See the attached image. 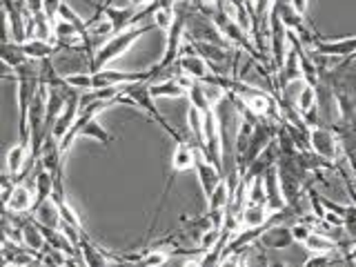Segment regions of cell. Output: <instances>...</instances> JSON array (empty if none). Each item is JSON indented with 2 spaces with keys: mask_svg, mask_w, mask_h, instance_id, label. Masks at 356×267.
Listing matches in <instances>:
<instances>
[{
  "mask_svg": "<svg viewBox=\"0 0 356 267\" xmlns=\"http://www.w3.org/2000/svg\"><path fill=\"white\" fill-rule=\"evenodd\" d=\"M354 265H356V263H354Z\"/></svg>",
  "mask_w": 356,
  "mask_h": 267,
  "instance_id": "40",
  "label": "cell"
},
{
  "mask_svg": "<svg viewBox=\"0 0 356 267\" xmlns=\"http://www.w3.org/2000/svg\"><path fill=\"white\" fill-rule=\"evenodd\" d=\"M25 63H29L27 54L22 51V44L14 42V40H5L3 42V76H11L14 70L22 67Z\"/></svg>",
  "mask_w": 356,
  "mask_h": 267,
  "instance_id": "18",
  "label": "cell"
},
{
  "mask_svg": "<svg viewBox=\"0 0 356 267\" xmlns=\"http://www.w3.org/2000/svg\"><path fill=\"white\" fill-rule=\"evenodd\" d=\"M152 18H154V25H156V27L167 31V29H170V27L174 25L176 14H174V11H167V9H159Z\"/></svg>",
  "mask_w": 356,
  "mask_h": 267,
  "instance_id": "29",
  "label": "cell"
},
{
  "mask_svg": "<svg viewBox=\"0 0 356 267\" xmlns=\"http://www.w3.org/2000/svg\"><path fill=\"white\" fill-rule=\"evenodd\" d=\"M289 227H292L294 243H300V245H303V243L312 236V232H314V229H312V225H307L305 220H296V222H292Z\"/></svg>",
  "mask_w": 356,
  "mask_h": 267,
  "instance_id": "28",
  "label": "cell"
},
{
  "mask_svg": "<svg viewBox=\"0 0 356 267\" xmlns=\"http://www.w3.org/2000/svg\"><path fill=\"white\" fill-rule=\"evenodd\" d=\"M272 211L267 205L261 203H245L241 211V225L243 227H265L270 222Z\"/></svg>",
  "mask_w": 356,
  "mask_h": 267,
  "instance_id": "19",
  "label": "cell"
},
{
  "mask_svg": "<svg viewBox=\"0 0 356 267\" xmlns=\"http://www.w3.org/2000/svg\"><path fill=\"white\" fill-rule=\"evenodd\" d=\"M176 65H178V70H181V74L189 76L196 83H205L211 76L207 60L200 58V56L192 49V44H185V51L181 54V58L176 60Z\"/></svg>",
  "mask_w": 356,
  "mask_h": 267,
  "instance_id": "10",
  "label": "cell"
},
{
  "mask_svg": "<svg viewBox=\"0 0 356 267\" xmlns=\"http://www.w3.org/2000/svg\"><path fill=\"white\" fill-rule=\"evenodd\" d=\"M65 0H42V5H44V16H47L51 20V25L56 20H58V11L63 7Z\"/></svg>",
  "mask_w": 356,
  "mask_h": 267,
  "instance_id": "30",
  "label": "cell"
},
{
  "mask_svg": "<svg viewBox=\"0 0 356 267\" xmlns=\"http://www.w3.org/2000/svg\"><path fill=\"white\" fill-rule=\"evenodd\" d=\"M22 51L27 54L29 60H47V58H54L56 51H60V47L54 40L29 38L22 42Z\"/></svg>",
  "mask_w": 356,
  "mask_h": 267,
  "instance_id": "17",
  "label": "cell"
},
{
  "mask_svg": "<svg viewBox=\"0 0 356 267\" xmlns=\"http://www.w3.org/2000/svg\"><path fill=\"white\" fill-rule=\"evenodd\" d=\"M58 20H67V22H72V25H76V27H81V29H89L87 27V20H83L81 16L76 14V11L67 5V3H63V7H60V11H58Z\"/></svg>",
  "mask_w": 356,
  "mask_h": 267,
  "instance_id": "27",
  "label": "cell"
},
{
  "mask_svg": "<svg viewBox=\"0 0 356 267\" xmlns=\"http://www.w3.org/2000/svg\"><path fill=\"white\" fill-rule=\"evenodd\" d=\"M33 203H36V187L22 181L14 187V192L5 200V209L11 211V214H27V211L33 209Z\"/></svg>",
  "mask_w": 356,
  "mask_h": 267,
  "instance_id": "12",
  "label": "cell"
},
{
  "mask_svg": "<svg viewBox=\"0 0 356 267\" xmlns=\"http://www.w3.org/2000/svg\"><path fill=\"white\" fill-rule=\"evenodd\" d=\"M263 181H265V192H267V207L274 214V211H281L287 207L285 196H283V187H281V174H278V167L272 165L263 172Z\"/></svg>",
  "mask_w": 356,
  "mask_h": 267,
  "instance_id": "13",
  "label": "cell"
},
{
  "mask_svg": "<svg viewBox=\"0 0 356 267\" xmlns=\"http://www.w3.org/2000/svg\"><path fill=\"white\" fill-rule=\"evenodd\" d=\"M29 214L33 216V220L38 222L40 227H47V229H60V211L58 205L54 203V198H49L47 203H42L38 207H33Z\"/></svg>",
  "mask_w": 356,
  "mask_h": 267,
  "instance_id": "15",
  "label": "cell"
},
{
  "mask_svg": "<svg viewBox=\"0 0 356 267\" xmlns=\"http://www.w3.org/2000/svg\"><path fill=\"white\" fill-rule=\"evenodd\" d=\"M154 29H156L154 22H145V25H140V27H129L125 31L116 33V36H111L107 42L100 44L98 51L94 54L92 63H89V74L107 70L109 63H114L116 58H120V56L125 54V51H129L134 44H136L145 36V33H149Z\"/></svg>",
  "mask_w": 356,
  "mask_h": 267,
  "instance_id": "1",
  "label": "cell"
},
{
  "mask_svg": "<svg viewBox=\"0 0 356 267\" xmlns=\"http://www.w3.org/2000/svg\"><path fill=\"white\" fill-rule=\"evenodd\" d=\"M343 267H356V265H354V263H350V261H345V263H343Z\"/></svg>",
  "mask_w": 356,
  "mask_h": 267,
  "instance_id": "37",
  "label": "cell"
},
{
  "mask_svg": "<svg viewBox=\"0 0 356 267\" xmlns=\"http://www.w3.org/2000/svg\"><path fill=\"white\" fill-rule=\"evenodd\" d=\"M309 51H314L318 56H327V58L334 60H343L350 58V56L356 54V36H348V38H318L314 47H309Z\"/></svg>",
  "mask_w": 356,
  "mask_h": 267,
  "instance_id": "8",
  "label": "cell"
},
{
  "mask_svg": "<svg viewBox=\"0 0 356 267\" xmlns=\"http://www.w3.org/2000/svg\"><path fill=\"white\" fill-rule=\"evenodd\" d=\"M194 170H196V178H198V185L203 189V196L205 200L214 194V189L218 187V183L222 181V172L218 170L216 165H211L205 156H198L196 152V163H194Z\"/></svg>",
  "mask_w": 356,
  "mask_h": 267,
  "instance_id": "11",
  "label": "cell"
},
{
  "mask_svg": "<svg viewBox=\"0 0 356 267\" xmlns=\"http://www.w3.org/2000/svg\"><path fill=\"white\" fill-rule=\"evenodd\" d=\"M267 267H287L283 261H270V263H267Z\"/></svg>",
  "mask_w": 356,
  "mask_h": 267,
  "instance_id": "36",
  "label": "cell"
},
{
  "mask_svg": "<svg viewBox=\"0 0 356 267\" xmlns=\"http://www.w3.org/2000/svg\"><path fill=\"white\" fill-rule=\"evenodd\" d=\"M65 81H67V85L70 87H74V89H78V92H92L94 89V81H92V74H83V72H78V74H67L65 76Z\"/></svg>",
  "mask_w": 356,
  "mask_h": 267,
  "instance_id": "26",
  "label": "cell"
},
{
  "mask_svg": "<svg viewBox=\"0 0 356 267\" xmlns=\"http://www.w3.org/2000/svg\"><path fill=\"white\" fill-rule=\"evenodd\" d=\"M187 36H189V40L220 44V47H234V44L222 36V31L216 27V22L207 18L205 14H200V11H196L194 7L187 16Z\"/></svg>",
  "mask_w": 356,
  "mask_h": 267,
  "instance_id": "3",
  "label": "cell"
},
{
  "mask_svg": "<svg viewBox=\"0 0 356 267\" xmlns=\"http://www.w3.org/2000/svg\"><path fill=\"white\" fill-rule=\"evenodd\" d=\"M289 5L294 7V11H298L300 16L307 18V9H309V0H287Z\"/></svg>",
  "mask_w": 356,
  "mask_h": 267,
  "instance_id": "31",
  "label": "cell"
},
{
  "mask_svg": "<svg viewBox=\"0 0 356 267\" xmlns=\"http://www.w3.org/2000/svg\"><path fill=\"white\" fill-rule=\"evenodd\" d=\"M309 149L334 165H339V136L332 127L316 125L309 129Z\"/></svg>",
  "mask_w": 356,
  "mask_h": 267,
  "instance_id": "6",
  "label": "cell"
},
{
  "mask_svg": "<svg viewBox=\"0 0 356 267\" xmlns=\"http://www.w3.org/2000/svg\"><path fill=\"white\" fill-rule=\"evenodd\" d=\"M194 163H196V149L187 143V138L181 140V143H174V152H172V176L167 178V187H165V192H163V200H167V196H170L176 174H181V172L189 170V167H194Z\"/></svg>",
  "mask_w": 356,
  "mask_h": 267,
  "instance_id": "9",
  "label": "cell"
},
{
  "mask_svg": "<svg viewBox=\"0 0 356 267\" xmlns=\"http://www.w3.org/2000/svg\"><path fill=\"white\" fill-rule=\"evenodd\" d=\"M292 243H294L292 227L283 225V222L281 225H267L259 238V245L265 250H287Z\"/></svg>",
  "mask_w": 356,
  "mask_h": 267,
  "instance_id": "14",
  "label": "cell"
},
{
  "mask_svg": "<svg viewBox=\"0 0 356 267\" xmlns=\"http://www.w3.org/2000/svg\"><path fill=\"white\" fill-rule=\"evenodd\" d=\"M343 254H345V261L356 263V241H352V245H348V250H345Z\"/></svg>",
  "mask_w": 356,
  "mask_h": 267,
  "instance_id": "32",
  "label": "cell"
},
{
  "mask_svg": "<svg viewBox=\"0 0 356 267\" xmlns=\"http://www.w3.org/2000/svg\"><path fill=\"white\" fill-rule=\"evenodd\" d=\"M5 9V22H7V36L22 44L29 40V18L31 14L25 7V0H3Z\"/></svg>",
  "mask_w": 356,
  "mask_h": 267,
  "instance_id": "4",
  "label": "cell"
},
{
  "mask_svg": "<svg viewBox=\"0 0 356 267\" xmlns=\"http://www.w3.org/2000/svg\"><path fill=\"white\" fill-rule=\"evenodd\" d=\"M303 248L309 252V254H327V252H345V248L330 238L327 234L323 232H312V236L303 243Z\"/></svg>",
  "mask_w": 356,
  "mask_h": 267,
  "instance_id": "21",
  "label": "cell"
},
{
  "mask_svg": "<svg viewBox=\"0 0 356 267\" xmlns=\"http://www.w3.org/2000/svg\"><path fill=\"white\" fill-rule=\"evenodd\" d=\"M236 267H250L248 259H245V252H243V254H238V261H236Z\"/></svg>",
  "mask_w": 356,
  "mask_h": 267,
  "instance_id": "35",
  "label": "cell"
},
{
  "mask_svg": "<svg viewBox=\"0 0 356 267\" xmlns=\"http://www.w3.org/2000/svg\"><path fill=\"white\" fill-rule=\"evenodd\" d=\"M341 263H345L343 252H327V254H309L303 267H332Z\"/></svg>",
  "mask_w": 356,
  "mask_h": 267,
  "instance_id": "24",
  "label": "cell"
},
{
  "mask_svg": "<svg viewBox=\"0 0 356 267\" xmlns=\"http://www.w3.org/2000/svg\"><path fill=\"white\" fill-rule=\"evenodd\" d=\"M270 49H272V63H274V72L281 70L287 54H289V29L283 25L281 16L276 14V9L272 7V14H270Z\"/></svg>",
  "mask_w": 356,
  "mask_h": 267,
  "instance_id": "5",
  "label": "cell"
},
{
  "mask_svg": "<svg viewBox=\"0 0 356 267\" xmlns=\"http://www.w3.org/2000/svg\"><path fill=\"white\" fill-rule=\"evenodd\" d=\"M96 9H98L96 16H103V18H107L111 22V27H114V36H116V33H120V31L129 29L134 22L140 18V9L131 7V5H127V7H114V5L100 3Z\"/></svg>",
  "mask_w": 356,
  "mask_h": 267,
  "instance_id": "7",
  "label": "cell"
},
{
  "mask_svg": "<svg viewBox=\"0 0 356 267\" xmlns=\"http://www.w3.org/2000/svg\"><path fill=\"white\" fill-rule=\"evenodd\" d=\"M245 183V196H248V203H261L267 205V192H265V181L263 176H254Z\"/></svg>",
  "mask_w": 356,
  "mask_h": 267,
  "instance_id": "22",
  "label": "cell"
},
{
  "mask_svg": "<svg viewBox=\"0 0 356 267\" xmlns=\"http://www.w3.org/2000/svg\"><path fill=\"white\" fill-rule=\"evenodd\" d=\"M105 3H107V5H109V3H111V0H105Z\"/></svg>",
  "mask_w": 356,
  "mask_h": 267,
  "instance_id": "39",
  "label": "cell"
},
{
  "mask_svg": "<svg viewBox=\"0 0 356 267\" xmlns=\"http://www.w3.org/2000/svg\"><path fill=\"white\" fill-rule=\"evenodd\" d=\"M152 3H156V0H129V5L136 7V9H143V7H147Z\"/></svg>",
  "mask_w": 356,
  "mask_h": 267,
  "instance_id": "34",
  "label": "cell"
},
{
  "mask_svg": "<svg viewBox=\"0 0 356 267\" xmlns=\"http://www.w3.org/2000/svg\"><path fill=\"white\" fill-rule=\"evenodd\" d=\"M81 136H85V138H94V140L103 143V145L114 143V136H111V134H109L103 125H100V120H98V118H94V120H89V122H87Z\"/></svg>",
  "mask_w": 356,
  "mask_h": 267,
  "instance_id": "25",
  "label": "cell"
},
{
  "mask_svg": "<svg viewBox=\"0 0 356 267\" xmlns=\"http://www.w3.org/2000/svg\"><path fill=\"white\" fill-rule=\"evenodd\" d=\"M78 248H81V259L85 263V267H109V259L107 254L98 248V245L87 236V232L83 234L81 243H78Z\"/></svg>",
  "mask_w": 356,
  "mask_h": 267,
  "instance_id": "16",
  "label": "cell"
},
{
  "mask_svg": "<svg viewBox=\"0 0 356 267\" xmlns=\"http://www.w3.org/2000/svg\"><path fill=\"white\" fill-rule=\"evenodd\" d=\"M229 198H232V192H229V185L227 181L222 178L218 183V187L214 189V194L207 198V211H218V209H227L229 205Z\"/></svg>",
  "mask_w": 356,
  "mask_h": 267,
  "instance_id": "23",
  "label": "cell"
},
{
  "mask_svg": "<svg viewBox=\"0 0 356 267\" xmlns=\"http://www.w3.org/2000/svg\"><path fill=\"white\" fill-rule=\"evenodd\" d=\"M149 92L154 98H187V89L178 83L176 76L159 83H149Z\"/></svg>",
  "mask_w": 356,
  "mask_h": 267,
  "instance_id": "20",
  "label": "cell"
},
{
  "mask_svg": "<svg viewBox=\"0 0 356 267\" xmlns=\"http://www.w3.org/2000/svg\"><path fill=\"white\" fill-rule=\"evenodd\" d=\"M149 83H152V81H138V83H131V85L120 87L118 103H120V105H122V103H129V105H136L138 109H143L145 114H147V116L156 122V125L165 129V134H170L174 143L185 140V138L181 136V134H178V131L170 125V120H167V118L161 114L159 107H156V103H154L156 98H154L152 92H149Z\"/></svg>",
  "mask_w": 356,
  "mask_h": 267,
  "instance_id": "2",
  "label": "cell"
},
{
  "mask_svg": "<svg viewBox=\"0 0 356 267\" xmlns=\"http://www.w3.org/2000/svg\"><path fill=\"white\" fill-rule=\"evenodd\" d=\"M176 3H192V0H176Z\"/></svg>",
  "mask_w": 356,
  "mask_h": 267,
  "instance_id": "38",
  "label": "cell"
},
{
  "mask_svg": "<svg viewBox=\"0 0 356 267\" xmlns=\"http://www.w3.org/2000/svg\"><path fill=\"white\" fill-rule=\"evenodd\" d=\"M236 261H238V254L225 256V259L220 261V265H218V267H236Z\"/></svg>",
  "mask_w": 356,
  "mask_h": 267,
  "instance_id": "33",
  "label": "cell"
}]
</instances>
